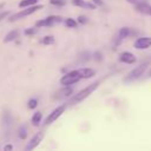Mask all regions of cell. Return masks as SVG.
Masks as SVG:
<instances>
[{"label": "cell", "instance_id": "cell-1", "mask_svg": "<svg viewBox=\"0 0 151 151\" xmlns=\"http://www.w3.org/2000/svg\"><path fill=\"white\" fill-rule=\"evenodd\" d=\"M98 85H99V81H94V83L90 84L88 86H86L85 88H83L81 91H79L77 94H74V96L68 100L67 104H68V105H76V104L83 101V100L86 99L90 94H92V92L98 87Z\"/></svg>", "mask_w": 151, "mask_h": 151}, {"label": "cell", "instance_id": "cell-2", "mask_svg": "<svg viewBox=\"0 0 151 151\" xmlns=\"http://www.w3.org/2000/svg\"><path fill=\"white\" fill-rule=\"evenodd\" d=\"M12 124H13V117L11 112L8 110H4L2 116H1V129H2V134L6 139H8L11 136Z\"/></svg>", "mask_w": 151, "mask_h": 151}, {"label": "cell", "instance_id": "cell-3", "mask_svg": "<svg viewBox=\"0 0 151 151\" xmlns=\"http://www.w3.org/2000/svg\"><path fill=\"white\" fill-rule=\"evenodd\" d=\"M42 8V5H32V6H28L27 8L18 12V13H14L13 15L9 17V21H15V20H19V19H22L24 17H27V15H31L33 13H35L37 11L41 9Z\"/></svg>", "mask_w": 151, "mask_h": 151}, {"label": "cell", "instance_id": "cell-4", "mask_svg": "<svg viewBox=\"0 0 151 151\" xmlns=\"http://www.w3.org/2000/svg\"><path fill=\"white\" fill-rule=\"evenodd\" d=\"M80 76L78 73V70H74V71H71L66 74H64L61 78H60V84L63 86H70V85H73L76 83H78L80 80Z\"/></svg>", "mask_w": 151, "mask_h": 151}, {"label": "cell", "instance_id": "cell-5", "mask_svg": "<svg viewBox=\"0 0 151 151\" xmlns=\"http://www.w3.org/2000/svg\"><path fill=\"white\" fill-rule=\"evenodd\" d=\"M146 67H147V64H142V65L134 67V68L124 78V81H127V83H129V81L137 80L138 78H140V76H143V73L145 72Z\"/></svg>", "mask_w": 151, "mask_h": 151}, {"label": "cell", "instance_id": "cell-6", "mask_svg": "<svg viewBox=\"0 0 151 151\" xmlns=\"http://www.w3.org/2000/svg\"><path fill=\"white\" fill-rule=\"evenodd\" d=\"M65 110H66V104H63V105L58 106L57 109H54V110L52 111V113H50V114L47 116V118L45 119V125H50V124L54 123V122L65 112Z\"/></svg>", "mask_w": 151, "mask_h": 151}, {"label": "cell", "instance_id": "cell-7", "mask_svg": "<svg viewBox=\"0 0 151 151\" xmlns=\"http://www.w3.org/2000/svg\"><path fill=\"white\" fill-rule=\"evenodd\" d=\"M63 21V18L59 17V15H50L47 17L46 19H42V20H39L37 21L35 26L37 27H41V26H53L55 24H59Z\"/></svg>", "mask_w": 151, "mask_h": 151}, {"label": "cell", "instance_id": "cell-8", "mask_svg": "<svg viewBox=\"0 0 151 151\" xmlns=\"http://www.w3.org/2000/svg\"><path fill=\"white\" fill-rule=\"evenodd\" d=\"M44 136H45V132H44V131H38V132L31 138V140L28 142V144H27V146H26V150H33V149H35V147L40 144V142L42 140Z\"/></svg>", "mask_w": 151, "mask_h": 151}, {"label": "cell", "instance_id": "cell-9", "mask_svg": "<svg viewBox=\"0 0 151 151\" xmlns=\"http://www.w3.org/2000/svg\"><path fill=\"white\" fill-rule=\"evenodd\" d=\"M133 46L137 50H145V48L151 47V37H140V38H138L134 41Z\"/></svg>", "mask_w": 151, "mask_h": 151}, {"label": "cell", "instance_id": "cell-10", "mask_svg": "<svg viewBox=\"0 0 151 151\" xmlns=\"http://www.w3.org/2000/svg\"><path fill=\"white\" fill-rule=\"evenodd\" d=\"M134 8L137 12L142 13V14H145V15H151V5H149L147 2H137L134 5Z\"/></svg>", "mask_w": 151, "mask_h": 151}, {"label": "cell", "instance_id": "cell-11", "mask_svg": "<svg viewBox=\"0 0 151 151\" xmlns=\"http://www.w3.org/2000/svg\"><path fill=\"white\" fill-rule=\"evenodd\" d=\"M73 92L72 87H68V86H64L63 88H60L59 91H57L53 96V99H60V98H66L68 96H71Z\"/></svg>", "mask_w": 151, "mask_h": 151}, {"label": "cell", "instance_id": "cell-12", "mask_svg": "<svg viewBox=\"0 0 151 151\" xmlns=\"http://www.w3.org/2000/svg\"><path fill=\"white\" fill-rule=\"evenodd\" d=\"M119 60H120L122 63H125V64H133V63H136V57H134L133 53L125 51V52L120 53Z\"/></svg>", "mask_w": 151, "mask_h": 151}, {"label": "cell", "instance_id": "cell-13", "mask_svg": "<svg viewBox=\"0 0 151 151\" xmlns=\"http://www.w3.org/2000/svg\"><path fill=\"white\" fill-rule=\"evenodd\" d=\"M78 73H79L81 79H87V78L93 77L96 74V71L93 68H90V67H81L78 70Z\"/></svg>", "mask_w": 151, "mask_h": 151}, {"label": "cell", "instance_id": "cell-14", "mask_svg": "<svg viewBox=\"0 0 151 151\" xmlns=\"http://www.w3.org/2000/svg\"><path fill=\"white\" fill-rule=\"evenodd\" d=\"M130 33V28L129 27H122L118 32V35H117V39H116V44H120L125 38H127Z\"/></svg>", "mask_w": 151, "mask_h": 151}, {"label": "cell", "instance_id": "cell-15", "mask_svg": "<svg viewBox=\"0 0 151 151\" xmlns=\"http://www.w3.org/2000/svg\"><path fill=\"white\" fill-rule=\"evenodd\" d=\"M72 4L74 6H79V7H84V8H90V9L96 8V5L93 2H86L85 0H73Z\"/></svg>", "mask_w": 151, "mask_h": 151}, {"label": "cell", "instance_id": "cell-16", "mask_svg": "<svg viewBox=\"0 0 151 151\" xmlns=\"http://www.w3.org/2000/svg\"><path fill=\"white\" fill-rule=\"evenodd\" d=\"M18 37H19V29H13L6 34V37L4 38V42H11L15 40Z\"/></svg>", "mask_w": 151, "mask_h": 151}, {"label": "cell", "instance_id": "cell-17", "mask_svg": "<svg viewBox=\"0 0 151 151\" xmlns=\"http://www.w3.org/2000/svg\"><path fill=\"white\" fill-rule=\"evenodd\" d=\"M17 133H18V137H19L20 139H25V138L27 137V134H28V129H27V126H26V125H20L19 129H18V131H17Z\"/></svg>", "mask_w": 151, "mask_h": 151}, {"label": "cell", "instance_id": "cell-18", "mask_svg": "<svg viewBox=\"0 0 151 151\" xmlns=\"http://www.w3.org/2000/svg\"><path fill=\"white\" fill-rule=\"evenodd\" d=\"M41 117H42V114H41V112H39V111H37L33 116H32V119H31V122H32V124L34 125V126H38L39 124H40V122H41Z\"/></svg>", "mask_w": 151, "mask_h": 151}, {"label": "cell", "instance_id": "cell-19", "mask_svg": "<svg viewBox=\"0 0 151 151\" xmlns=\"http://www.w3.org/2000/svg\"><path fill=\"white\" fill-rule=\"evenodd\" d=\"M37 1L38 0H21L20 2H19V7H28V6H32V5H35L37 4Z\"/></svg>", "mask_w": 151, "mask_h": 151}, {"label": "cell", "instance_id": "cell-20", "mask_svg": "<svg viewBox=\"0 0 151 151\" xmlns=\"http://www.w3.org/2000/svg\"><path fill=\"white\" fill-rule=\"evenodd\" d=\"M65 25H66L67 27L74 28V27H77L78 22H77V21H76L74 19H72V18H67V19H65Z\"/></svg>", "mask_w": 151, "mask_h": 151}, {"label": "cell", "instance_id": "cell-21", "mask_svg": "<svg viewBox=\"0 0 151 151\" xmlns=\"http://www.w3.org/2000/svg\"><path fill=\"white\" fill-rule=\"evenodd\" d=\"M54 42V38L52 35H46L42 38V44L44 45H52Z\"/></svg>", "mask_w": 151, "mask_h": 151}, {"label": "cell", "instance_id": "cell-22", "mask_svg": "<svg viewBox=\"0 0 151 151\" xmlns=\"http://www.w3.org/2000/svg\"><path fill=\"white\" fill-rule=\"evenodd\" d=\"M90 58H91V54H90L88 52H83V53H80V55H79V61L84 63V61L90 60Z\"/></svg>", "mask_w": 151, "mask_h": 151}, {"label": "cell", "instance_id": "cell-23", "mask_svg": "<svg viewBox=\"0 0 151 151\" xmlns=\"http://www.w3.org/2000/svg\"><path fill=\"white\" fill-rule=\"evenodd\" d=\"M37 32H38V28L37 27H29V28H26L24 33L26 35H32V34H35Z\"/></svg>", "mask_w": 151, "mask_h": 151}, {"label": "cell", "instance_id": "cell-24", "mask_svg": "<svg viewBox=\"0 0 151 151\" xmlns=\"http://www.w3.org/2000/svg\"><path fill=\"white\" fill-rule=\"evenodd\" d=\"M37 105H38V100H37V99H29L28 103H27L28 109H35Z\"/></svg>", "mask_w": 151, "mask_h": 151}, {"label": "cell", "instance_id": "cell-25", "mask_svg": "<svg viewBox=\"0 0 151 151\" xmlns=\"http://www.w3.org/2000/svg\"><path fill=\"white\" fill-rule=\"evenodd\" d=\"M50 4L55 6H63L65 5V0H50Z\"/></svg>", "mask_w": 151, "mask_h": 151}, {"label": "cell", "instance_id": "cell-26", "mask_svg": "<svg viewBox=\"0 0 151 151\" xmlns=\"http://www.w3.org/2000/svg\"><path fill=\"white\" fill-rule=\"evenodd\" d=\"M78 22L79 24H86L87 22V18L85 15H79L78 17Z\"/></svg>", "mask_w": 151, "mask_h": 151}, {"label": "cell", "instance_id": "cell-27", "mask_svg": "<svg viewBox=\"0 0 151 151\" xmlns=\"http://www.w3.org/2000/svg\"><path fill=\"white\" fill-rule=\"evenodd\" d=\"M8 15H9V12H8V11H5V12H0V21H1L2 19L7 18Z\"/></svg>", "mask_w": 151, "mask_h": 151}, {"label": "cell", "instance_id": "cell-28", "mask_svg": "<svg viewBox=\"0 0 151 151\" xmlns=\"http://www.w3.org/2000/svg\"><path fill=\"white\" fill-rule=\"evenodd\" d=\"M91 1H92L94 5H98V6H101V5H103V1H101V0H91Z\"/></svg>", "mask_w": 151, "mask_h": 151}, {"label": "cell", "instance_id": "cell-29", "mask_svg": "<svg viewBox=\"0 0 151 151\" xmlns=\"http://www.w3.org/2000/svg\"><path fill=\"white\" fill-rule=\"evenodd\" d=\"M96 59H97V60H101V53H98V52H97V53H96Z\"/></svg>", "mask_w": 151, "mask_h": 151}, {"label": "cell", "instance_id": "cell-30", "mask_svg": "<svg viewBox=\"0 0 151 151\" xmlns=\"http://www.w3.org/2000/svg\"><path fill=\"white\" fill-rule=\"evenodd\" d=\"M12 149H13L12 145H6V146H5V150H12Z\"/></svg>", "mask_w": 151, "mask_h": 151}, {"label": "cell", "instance_id": "cell-31", "mask_svg": "<svg viewBox=\"0 0 151 151\" xmlns=\"http://www.w3.org/2000/svg\"><path fill=\"white\" fill-rule=\"evenodd\" d=\"M147 77H149V78H151V68L147 71Z\"/></svg>", "mask_w": 151, "mask_h": 151}]
</instances>
